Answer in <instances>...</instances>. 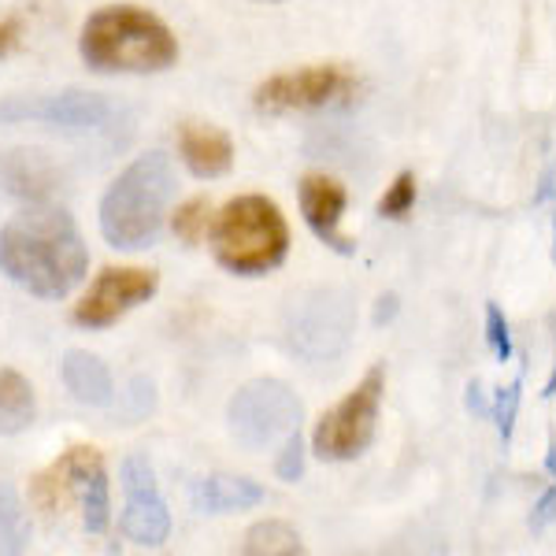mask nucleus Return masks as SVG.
<instances>
[{
	"instance_id": "obj_1",
	"label": "nucleus",
	"mask_w": 556,
	"mask_h": 556,
	"mask_svg": "<svg viewBox=\"0 0 556 556\" xmlns=\"http://www.w3.org/2000/svg\"><path fill=\"white\" fill-rule=\"evenodd\" d=\"M86 264V241L60 208H30L0 230V271L34 298H67L83 282Z\"/></svg>"
},
{
	"instance_id": "obj_2",
	"label": "nucleus",
	"mask_w": 556,
	"mask_h": 556,
	"mask_svg": "<svg viewBox=\"0 0 556 556\" xmlns=\"http://www.w3.org/2000/svg\"><path fill=\"white\" fill-rule=\"evenodd\" d=\"M83 60L93 71H167L178 60V41L156 15L130 4H112L93 12L83 26Z\"/></svg>"
},
{
	"instance_id": "obj_3",
	"label": "nucleus",
	"mask_w": 556,
	"mask_h": 556,
	"mask_svg": "<svg viewBox=\"0 0 556 556\" xmlns=\"http://www.w3.org/2000/svg\"><path fill=\"white\" fill-rule=\"evenodd\" d=\"M175 193V172L164 152H146L108 186L101 201V235L115 249H146L164 227Z\"/></svg>"
},
{
	"instance_id": "obj_4",
	"label": "nucleus",
	"mask_w": 556,
	"mask_h": 556,
	"mask_svg": "<svg viewBox=\"0 0 556 556\" xmlns=\"http://www.w3.org/2000/svg\"><path fill=\"white\" fill-rule=\"evenodd\" d=\"M215 260L235 275H267L290 253V227L275 201L260 193L235 197L212 227Z\"/></svg>"
},
{
	"instance_id": "obj_5",
	"label": "nucleus",
	"mask_w": 556,
	"mask_h": 556,
	"mask_svg": "<svg viewBox=\"0 0 556 556\" xmlns=\"http://www.w3.org/2000/svg\"><path fill=\"white\" fill-rule=\"evenodd\" d=\"M227 424L230 434L238 438V445H245L253 453L271 450L275 442H286L298 430L301 401L290 393V386L278 379L245 382L235 393V401H230Z\"/></svg>"
},
{
	"instance_id": "obj_6",
	"label": "nucleus",
	"mask_w": 556,
	"mask_h": 556,
	"mask_svg": "<svg viewBox=\"0 0 556 556\" xmlns=\"http://www.w3.org/2000/svg\"><path fill=\"white\" fill-rule=\"evenodd\" d=\"M382 393H386V371L371 367L364 375V382L353 393L334 405L330 412H323V419L316 424L312 434V450L319 460H356L375 438V424H379V408H382Z\"/></svg>"
},
{
	"instance_id": "obj_7",
	"label": "nucleus",
	"mask_w": 556,
	"mask_h": 556,
	"mask_svg": "<svg viewBox=\"0 0 556 556\" xmlns=\"http://www.w3.org/2000/svg\"><path fill=\"white\" fill-rule=\"evenodd\" d=\"M64 493L78 497L86 531L101 534L104 527L112 523L108 471H104V460L97 450H89V445H75V450H67L56 464H52V471H45L41 479L34 482V497H38L45 508L64 505Z\"/></svg>"
},
{
	"instance_id": "obj_8",
	"label": "nucleus",
	"mask_w": 556,
	"mask_h": 556,
	"mask_svg": "<svg viewBox=\"0 0 556 556\" xmlns=\"http://www.w3.org/2000/svg\"><path fill=\"white\" fill-rule=\"evenodd\" d=\"M290 342L308 361H330L353 338V298L345 290H312L290 304Z\"/></svg>"
},
{
	"instance_id": "obj_9",
	"label": "nucleus",
	"mask_w": 556,
	"mask_h": 556,
	"mask_svg": "<svg viewBox=\"0 0 556 556\" xmlns=\"http://www.w3.org/2000/svg\"><path fill=\"white\" fill-rule=\"evenodd\" d=\"M356 93V78L338 64H319L304 71H286V75L267 78L256 89L260 112H312V108L342 104Z\"/></svg>"
},
{
	"instance_id": "obj_10",
	"label": "nucleus",
	"mask_w": 556,
	"mask_h": 556,
	"mask_svg": "<svg viewBox=\"0 0 556 556\" xmlns=\"http://www.w3.org/2000/svg\"><path fill=\"white\" fill-rule=\"evenodd\" d=\"M112 119V104L86 89H64V93L38 97H4L0 101V123H45L64 130H97Z\"/></svg>"
},
{
	"instance_id": "obj_11",
	"label": "nucleus",
	"mask_w": 556,
	"mask_h": 556,
	"mask_svg": "<svg viewBox=\"0 0 556 556\" xmlns=\"http://www.w3.org/2000/svg\"><path fill=\"white\" fill-rule=\"evenodd\" d=\"M160 278L156 271H146V267H108V271L97 275V282L89 286V293L78 301L75 308V323L89 330H104L112 323H119L130 308L146 304L152 293H156Z\"/></svg>"
},
{
	"instance_id": "obj_12",
	"label": "nucleus",
	"mask_w": 556,
	"mask_h": 556,
	"mask_svg": "<svg viewBox=\"0 0 556 556\" xmlns=\"http://www.w3.org/2000/svg\"><path fill=\"white\" fill-rule=\"evenodd\" d=\"M123 493H127V508H123V534L134 545H164L172 534V513L167 501L160 497L156 475H152L149 456L130 453L123 460Z\"/></svg>"
},
{
	"instance_id": "obj_13",
	"label": "nucleus",
	"mask_w": 556,
	"mask_h": 556,
	"mask_svg": "<svg viewBox=\"0 0 556 556\" xmlns=\"http://www.w3.org/2000/svg\"><path fill=\"white\" fill-rule=\"evenodd\" d=\"M345 204H349V193L338 178L308 175L301 182V212H304V223L312 227V235H316L323 245L334 249V253L353 256V241L342 235Z\"/></svg>"
},
{
	"instance_id": "obj_14",
	"label": "nucleus",
	"mask_w": 556,
	"mask_h": 556,
	"mask_svg": "<svg viewBox=\"0 0 556 556\" xmlns=\"http://www.w3.org/2000/svg\"><path fill=\"white\" fill-rule=\"evenodd\" d=\"M178 152H182V164L190 167L197 178H219L230 172L235 164V146L219 127L208 123H186L178 130Z\"/></svg>"
},
{
	"instance_id": "obj_15",
	"label": "nucleus",
	"mask_w": 556,
	"mask_h": 556,
	"mask_svg": "<svg viewBox=\"0 0 556 556\" xmlns=\"http://www.w3.org/2000/svg\"><path fill=\"white\" fill-rule=\"evenodd\" d=\"M264 501V486L253 479H238V475H208L193 486V508L208 516L245 513Z\"/></svg>"
},
{
	"instance_id": "obj_16",
	"label": "nucleus",
	"mask_w": 556,
	"mask_h": 556,
	"mask_svg": "<svg viewBox=\"0 0 556 556\" xmlns=\"http://www.w3.org/2000/svg\"><path fill=\"white\" fill-rule=\"evenodd\" d=\"M0 190L41 201L56 190V172L41 152H0Z\"/></svg>"
},
{
	"instance_id": "obj_17",
	"label": "nucleus",
	"mask_w": 556,
	"mask_h": 556,
	"mask_svg": "<svg viewBox=\"0 0 556 556\" xmlns=\"http://www.w3.org/2000/svg\"><path fill=\"white\" fill-rule=\"evenodd\" d=\"M60 371H64V382H67V390L75 393V401L93 405V408L112 405L115 386H112V371L104 367V361L83 353V349H71L64 356V364H60Z\"/></svg>"
},
{
	"instance_id": "obj_18",
	"label": "nucleus",
	"mask_w": 556,
	"mask_h": 556,
	"mask_svg": "<svg viewBox=\"0 0 556 556\" xmlns=\"http://www.w3.org/2000/svg\"><path fill=\"white\" fill-rule=\"evenodd\" d=\"M34 390L20 371H0V434H20L34 424Z\"/></svg>"
},
{
	"instance_id": "obj_19",
	"label": "nucleus",
	"mask_w": 556,
	"mask_h": 556,
	"mask_svg": "<svg viewBox=\"0 0 556 556\" xmlns=\"http://www.w3.org/2000/svg\"><path fill=\"white\" fill-rule=\"evenodd\" d=\"M30 545V519L26 508L8 482H0V556L23 553Z\"/></svg>"
},
{
	"instance_id": "obj_20",
	"label": "nucleus",
	"mask_w": 556,
	"mask_h": 556,
	"mask_svg": "<svg viewBox=\"0 0 556 556\" xmlns=\"http://www.w3.org/2000/svg\"><path fill=\"white\" fill-rule=\"evenodd\" d=\"M249 556H271V553H286V556H298L304 553L301 545V534L293 531L290 523H282V519H267V523H256L253 531L245 534V545H241Z\"/></svg>"
},
{
	"instance_id": "obj_21",
	"label": "nucleus",
	"mask_w": 556,
	"mask_h": 556,
	"mask_svg": "<svg viewBox=\"0 0 556 556\" xmlns=\"http://www.w3.org/2000/svg\"><path fill=\"white\" fill-rule=\"evenodd\" d=\"M519 393H523V375L505 386V390H497V397H493L490 405V419L497 424V434H501V445H513V430H516V416H519Z\"/></svg>"
},
{
	"instance_id": "obj_22",
	"label": "nucleus",
	"mask_w": 556,
	"mask_h": 556,
	"mask_svg": "<svg viewBox=\"0 0 556 556\" xmlns=\"http://www.w3.org/2000/svg\"><path fill=\"white\" fill-rule=\"evenodd\" d=\"M412 204H416V175L401 172L379 201V215L382 219H405V215L412 212Z\"/></svg>"
},
{
	"instance_id": "obj_23",
	"label": "nucleus",
	"mask_w": 556,
	"mask_h": 556,
	"mask_svg": "<svg viewBox=\"0 0 556 556\" xmlns=\"http://www.w3.org/2000/svg\"><path fill=\"white\" fill-rule=\"evenodd\" d=\"M208 230V201L204 197H193L182 208L175 212V235L186 241V245H197Z\"/></svg>"
},
{
	"instance_id": "obj_24",
	"label": "nucleus",
	"mask_w": 556,
	"mask_h": 556,
	"mask_svg": "<svg viewBox=\"0 0 556 556\" xmlns=\"http://www.w3.org/2000/svg\"><path fill=\"white\" fill-rule=\"evenodd\" d=\"M486 342L493 349V356H497L501 364L513 361V334H508V319L505 312H501V304H486Z\"/></svg>"
},
{
	"instance_id": "obj_25",
	"label": "nucleus",
	"mask_w": 556,
	"mask_h": 556,
	"mask_svg": "<svg viewBox=\"0 0 556 556\" xmlns=\"http://www.w3.org/2000/svg\"><path fill=\"white\" fill-rule=\"evenodd\" d=\"M275 471H278V479H286V482H298L301 479V471H304L301 430H293V434L282 442V453H278V460H275Z\"/></svg>"
},
{
	"instance_id": "obj_26",
	"label": "nucleus",
	"mask_w": 556,
	"mask_h": 556,
	"mask_svg": "<svg viewBox=\"0 0 556 556\" xmlns=\"http://www.w3.org/2000/svg\"><path fill=\"white\" fill-rule=\"evenodd\" d=\"M556 523V486H549L538 497V505H534V516H531V531H545V527H553Z\"/></svg>"
},
{
	"instance_id": "obj_27",
	"label": "nucleus",
	"mask_w": 556,
	"mask_h": 556,
	"mask_svg": "<svg viewBox=\"0 0 556 556\" xmlns=\"http://www.w3.org/2000/svg\"><path fill=\"white\" fill-rule=\"evenodd\" d=\"M20 41H23V15H4L0 20V56L20 49Z\"/></svg>"
},
{
	"instance_id": "obj_28",
	"label": "nucleus",
	"mask_w": 556,
	"mask_h": 556,
	"mask_svg": "<svg viewBox=\"0 0 556 556\" xmlns=\"http://www.w3.org/2000/svg\"><path fill=\"white\" fill-rule=\"evenodd\" d=\"M468 408L475 412V416H490V401L482 397V386L479 382L468 386Z\"/></svg>"
},
{
	"instance_id": "obj_29",
	"label": "nucleus",
	"mask_w": 556,
	"mask_h": 556,
	"mask_svg": "<svg viewBox=\"0 0 556 556\" xmlns=\"http://www.w3.org/2000/svg\"><path fill=\"white\" fill-rule=\"evenodd\" d=\"M379 304H382V308L375 312V323H382V319H390V316H393V304H397V298H382Z\"/></svg>"
},
{
	"instance_id": "obj_30",
	"label": "nucleus",
	"mask_w": 556,
	"mask_h": 556,
	"mask_svg": "<svg viewBox=\"0 0 556 556\" xmlns=\"http://www.w3.org/2000/svg\"><path fill=\"white\" fill-rule=\"evenodd\" d=\"M545 471L553 475V486H556V438L549 442V453H545Z\"/></svg>"
},
{
	"instance_id": "obj_31",
	"label": "nucleus",
	"mask_w": 556,
	"mask_h": 556,
	"mask_svg": "<svg viewBox=\"0 0 556 556\" xmlns=\"http://www.w3.org/2000/svg\"><path fill=\"white\" fill-rule=\"evenodd\" d=\"M542 397H556V367H553V375H549V382H545V390H542Z\"/></svg>"
},
{
	"instance_id": "obj_32",
	"label": "nucleus",
	"mask_w": 556,
	"mask_h": 556,
	"mask_svg": "<svg viewBox=\"0 0 556 556\" xmlns=\"http://www.w3.org/2000/svg\"><path fill=\"white\" fill-rule=\"evenodd\" d=\"M260 4H282V0H260Z\"/></svg>"
},
{
	"instance_id": "obj_33",
	"label": "nucleus",
	"mask_w": 556,
	"mask_h": 556,
	"mask_svg": "<svg viewBox=\"0 0 556 556\" xmlns=\"http://www.w3.org/2000/svg\"><path fill=\"white\" fill-rule=\"evenodd\" d=\"M553 235H556V223H553Z\"/></svg>"
}]
</instances>
